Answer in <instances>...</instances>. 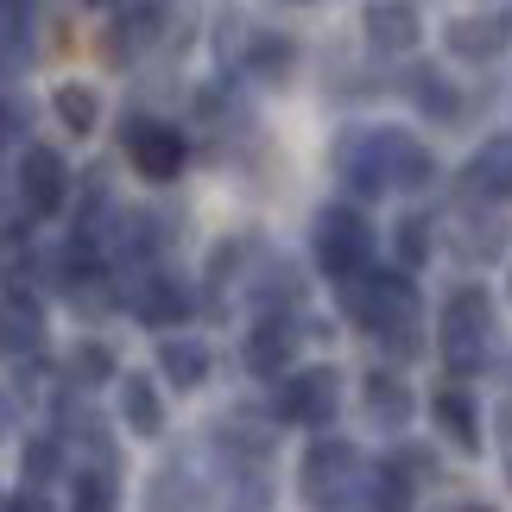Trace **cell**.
Returning <instances> with one entry per match:
<instances>
[{
    "label": "cell",
    "mask_w": 512,
    "mask_h": 512,
    "mask_svg": "<svg viewBox=\"0 0 512 512\" xmlns=\"http://www.w3.org/2000/svg\"><path fill=\"white\" fill-rule=\"evenodd\" d=\"M342 310L386 354H399V361H411V354L424 348V336H418L424 329V298H418V285H411L405 266H380V272H367V279L342 285Z\"/></svg>",
    "instance_id": "obj_1"
},
{
    "label": "cell",
    "mask_w": 512,
    "mask_h": 512,
    "mask_svg": "<svg viewBox=\"0 0 512 512\" xmlns=\"http://www.w3.org/2000/svg\"><path fill=\"white\" fill-rule=\"evenodd\" d=\"M437 348L449 373H481L487 354H494V298L481 285H456L443 298L437 317Z\"/></svg>",
    "instance_id": "obj_2"
},
{
    "label": "cell",
    "mask_w": 512,
    "mask_h": 512,
    "mask_svg": "<svg viewBox=\"0 0 512 512\" xmlns=\"http://www.w3.org/2000/svg\"><path fill=\"white\" fill-rule=\"evenodd\" d=\"M298 487L317 512H342V506H361V487H367V462L348 437H317L304 449V468H298Z\"/></svg>",
    "instance_id": "obj_3"
},
{
    "label": "cell",
    "mask_w": 512,
    "mask_h": 512,
    "mask_svg": "<svg viewBox=\"0 0 512 512\" xmlns=\"http://www.w3.org/2000/svg\"><path fill=\"white\" fill-rule=\"evenodd\" d=\"M310 247H317V266L336 285H354L373 272V228L354 203H329L317 209V228H310Z\"/></svg>",
    "instance_id": "obj_4"
},
{
    "label": "cell",
    "mask_w": 512,
    "mask_h": 512,
    "mask_svg": "<svg viewBox=\"0 0 512 512\" xmlns=\"http://www.w3.org/2000/svg\"><path fill=\"white\" fill-rule=\"evenodd\" d=\"M342 405V373L336 367H298L285 373L279 392H272V424H304V430H323Z\"/></svg>",
    "instance_id": "obj_5"
},
{
    "label": "cell",
    "mask_w": 512,
    "mask_h": 512,
    "mask_svg": "<svg viewBox=\"0 0 512 512\" xmlns=\"http://www.w3.org/2000/svg\"><path fill=\"white\" fill-rule=\"evenodd\" d=\"M121 152L127 165L146 177V184H171L177 171H184L190 146H184V127L177 121H152V114H133V121L121 127Z\"/></svg>",
    "instance_id": "obj_6"
},
{
    "label": "cell",
    "mask_w": 512,
    "mask_h": 512,
    "mask_svg": "<svg viewBox=\"0 0 512 512\" xmlns=\"http://www.w3.org/2000/svg\"><path fill=\"white\" fill-rule=\"evenodd\" d=\"M45 354V310L26 285L0 279V361L7 367H32Z\"/></svg>",
    "instance_id": "obj_7"
},
{
    "label": "cell",
    "mask_w": 512,
    "mask_h": 512,
    "mask_svg": "<svg viewBox=\"0 0 512 512\" xmlns=\"http://www.w3.org/2000/svg\"><path fill=\"white\" fill-rule=\"evenodd\" d=\"M121 298H127V310H133V317H140V323H152V329H177V323L190 317V285L177 279V272H165V266L127 272Z\"/></svg>",
    "instance_id": "obj_8"
},
{
    "label": "cell",
    "mask_w": 512,
    "mask_h": 512,
    "mask_svg": "<svg viewBox=\"0 0 512 512\" xmlns=\"http://www.w3.org/2000/svg\"><path fill=\"white\" fill-rule=\"evenodd\" d=\"M13 184H19L26 215H57V209L70 203V165H64V152H57V146H26Z\"/></svg>",
    "instance_id": "obj_9"
},
{
    "label": "cell",
    "mask_w": 512,
    "mask_h": 512,
    "mask_svg": "<svg viewBox=\"0 0 512 512\" xmlns=\"http://www.w3.org/2000/svg\"><path fill=\"white\" fill-rule=\"evenodd\" d=\"M336 177L348 184V196H386V190H392L380 127H354V133H342V140H336Z\"/></svg>",
    "instance_id": "obj_10"
},
{
    "label": "cell",
    "mask_w": 512,
    "mask_h": 512,
    "mask_svg": "<svg viewBox=\"0 0 512 512\" xmlns=\"http://www.w3.org/2000/svg\"><path fill=\"white\" fill-rule=\"evenodd\" d=\"M298 342H304V329L291 323L285 310H266V317L247 329L241 361H247V373H260V380H285L291 361H298Z\"/></svg>",
    "instance_id": "obj_11"
},
{
    "label": "cell",
    "mask_w": 512,
    "mask_h": 512,
    "mask_svg": "<svg viewBox=\"0 0 512 512\" xmlns=\"http://www.w3.org/2000/svg\"><path fill=\"white\" fill-rule=\"evenodd\" d=\"M165 0H133V7H121L114 13V26L102 32V57L108 64H133L146 45H159L165 38Z\"/></svg>",
    "instance_id": "obj_12"
},
{
    "label": "cell",
    "mask_w": 512,
    "mask_h": 512,
    "mask_svg": "<svg viewBox=\"0 0 512 512\" xmlns=\"http://www.w3.org/2000/svg\"><path fill=\"white\" fill-rule=\"evenodd\" d=\"M443 45L449 57H462V64H494V57L512 45V19L500 13H462L443 26Z\"/></svg>",
    "instance_id": "obj_13"
},
{
    "label": "cell",
    "mask_w": 512,
    "mask_h": 512,
    "mask_svg": "<svg viewBox=\"0 0 512 512\" xmlns=\"http://www.w3.org/2000/svg\"><path fill=\"white\" fill-rule=\"evenodd\" d=\"M418 38H424V26H418V7H411V0H373L367 7V45L380 57H411Z\"/></svg>",
    "instance_id": "obj_14"
},
{
    "label": "cell",
    "mask_w": 512,
    "mask_h": 512,
    "mask_svg": "<svg viewBox=\"0 0 512 512\" xmlns=\"http://www.w3.org/2000/svg\"><path fill=\"white\" fill-rule=\"evenodd\" d=\"M462 196L468 203H512V140H487L462 165Z\"/></svg>",
    "instance_id": "obj_15"
},
{
    "label": "cell",
    "mask_w": 512,
    "mask_h": 512,
    "mask_svg": "<svg viewBox=\"0 0 512 512\" xmlns=\"http://www.w3.org/2000/svg\"><path fill=\"white\" fill-rule=\"evenodd\" d=\"M449 247H456L462 266H494L506 253V222L494 209H468V215L449 222Z\"/></svg>",
    "instance_id": "obj_16"
},
{
    "label": "cell",
    "mask_w": 512,
    "mask_h": 512,
    "mask_svg": "<svg viewBox=\"0 0 512 512\" xmlns=\"http://www.w3.org/2000/svg\"><path fill=\"white\" fill-rule=\"evenodd\" d=\"M380 146H386V171H392V190H430L437 184V159L399 127H380Z\"/></svg>",
    "instance_id": "obj_17"
},
{
    "label": "cell",
    "mask_w": 512,
    "mask_h": 512,
    "mask_svg": "<svg viewBox=\"0 0 512 512\" xmlns=\"http://www.w3.org/2000/svg\"><path fill=\"white\" fill-rule=\"evenodd\" d=\"M152 512H209V481H196L190 462H165L152 475V494H146Z\"/></svg>",
    "instance_id": "obj_18"
},
{
    "label": "cell",
    "mask_w": 512,
    "mask_h": 512,
    "mask_svg": "<svg viewBox=\"0 0 512 512\" xmlns=\"http://www.w3.org/2000/svg\"><path fill=\"white\" fill-rule=\"evenodd\" d=\"M215 449L234 456V462H247V468H260L272 456V424L253 418V411H228V418L215 424Z\"/></svg>",
    "instance_id": "obj_19"
},
{
    "label": "cell",
    "mask_w": 512,
    "mask_h": 512,
    "mask_svg": "<svg viewBox=\"0 0 512 512\" xmlns=\"http://www.w3.org/2000/svg\"><path fill=\"white\" fill-rule=\"evenodd\" d=\"M361 411L380 430H405L411 424V411H418V399H411V386L399 380V373H367V386H361Z\"/></svg>",
    "instance_id": "obj_20"
},
{
    "label": "cell",
    "mask_w": 512,
    "mask_h": 512,
    "mask_svg": "<svg viewBox=\"0 0 512 512\" xmlns=\"http://www.w3.org/2000/svg\"><path fill=\"white\" fill-rule=\"evenodd\" d=\"M241 70L253 83H285V76L298 70V38L291 32H253L247 51H241Z\"/></svg>",
    "instance_id": "obj_21"
},
{
    "label": "cell",
    "mask_w": 512,
    "mask_h": 512,
    "mask_svg": "<svg viewBox=\"0 0 512 512\" xmlns=\"http://www.w3.org/2000/svg\"><path fill=\"white\" fill-rule=\"evenodd\" d=\"M399 89H405V102L418 108L424 121H456V114H462V95H456V83H449L443 70H424L418 64V70L399 76Z\"/></svg>",
    "instance_id": "obj_22"
},
{
    "label": "cell",
    "mask_w": 512,
    "mask_h": 512,
    "mask_svg": "<svg viewBox=\"0 0 512 512\" xmlns=\"http://www.w3.org/2000/svg\"><path fill=\"white\" fill-rule=\"evenodd\" d=\"M121 418L133 437H165V399L152 373H121Z\"/></svg>",
    "instance_id": "obj_23"
},
{
    "label": "cell",
    "mask_w": 512,
    "mask_h": 512,
    "mask_svg": "<svg viewBox=\"0 0 512 512\" xmlns=\"http://www.w3.org/2000/svg\"><path fill=\"white\" fill-rule=\"evenodd\" d=\"M57 424H64V437H76V443H83L89 449V456H114V437H108V418H102V411H95L89 399H83V392H64V399H57Z\"/></svg>",
    "instance_id": "obj_24"
},
{
    "label": "cell",
    "mask_w": 512,
    "mask_h": 512,
    "mask_svg": "<svg viewBox=\"0 0 512 512\" xmlns=\"http://www.w3.org/2000/svg\"><path fill=\"white\" fill-rule=\"evenodd\" d=\"M159 373L177 392H196V386L209 380V348L196 342V336H165L159 342Z\"/></svg>",
    "instance_id": "obj_25"
},
{
    "label": "cell",
    "mask_w": 512,
    "mask_h": 512,
    "mask_svg": "<svg viewBox=\"0 0 512 512\" xmlns=\"http://www.w3.org/2000/svg\"><path fill=\"white\" fill-rule=\"evenodd\" d=\"M430 411H437V424L449 430L456 449H481V411H475V399H468L462 386H443L437 399H430Z\"/></svg>",
    "instance_id": "obj_26"
},
{
    "label": "cell",
    "mask_w": 512,
    "mask_h": 512,
    "mask_svg": "<svg viewBox=\"0 0 512 512\" xmlns=\"http://www.w3.org/2000/svg\"><path fill=\"white\" fill-rule=\"evenodd\" d=\"M51 108H57V121H64L76 140L102 127V95H95L89 83H57V89H51Z\"/></svg>",
    "instance_id": "obj_27"
},
{
    "label": "cell",
    "mask_w": 512,
    "mask_h": 512,
    "mask_svg": "<svg viewBox=\"0 0 512 512\" xmlns=\"http://www.w3.org/2000/svg\"><path fill=\"white\" fill-rule=\"evenodd\" d=\"M354 512H411V475H399L392 462L367 468V487H361V506Z\"/></svg>",
    "instance_id": "obj_28"
},
{
    "label": "cell",
    "mask_w": 512,
    "mask_h": 512,
    "mask_svg": "<svg viewBox=\"0 0 512 512\" xmlns=\"http://www.w3.org/2000/svg\"><path fill=\"white\" fill-rule=\"evenodd\" d=\"M57 475H64V437H26V449H19V481L32 494H45Z\"/></svg>",
    "instance_id": "obj_29"
},
{
    "label": "cell",
    "mask_w": 512,
    "mask_h": 512,
    "mask_svg": "<svg viewBox=\"0 0 512 512\" xmlns=\"http://www.w3.org/2000/svg\"><path fill=\"white\" fill-rule=\"evenodd\" d=\"M253 298H260V317H266V310H279V304H298L304 298L298 266H291L285 253H279V260H266L260 272H253Z\"/></svg>",
    "instance_id": "obj_30"
},
{
    "label": "cell",
    "mask_w": 512,
    "mask_h": 512,
    "mask_svg": "<svg viewBox=\"0 0 512 512\" xmlns=\"http://www.w3.org/2000/svg\"><path fill=\"white\" fill-rule=\"evenodd\" d=\"M121 506V487H114L108 468H76L70 481V512H114Z\"/></svg>",
    "instance_id": "obj_31"
},
{
    "label": "cell",
    "mask_w": 512,
    "mask_h": 512,
    "mask_svg": "<svg viewBox=\"0 0 512 512\" xmlns=\"http://www.w3.org/2000/svg\"><path fill=\"white\" fill-rule=\"evenodd\" d=\"M102 380H121L114 354H108L102 342H76V348H70V386L89 392V386H102Z\"/></svg>",
    "instance_id": "obj_32"
},
{
    "label": "cell",
    "mask_w": 512,
    "mask_h": 512,
    "mask_svg": "<svg viewBox=\"0 0 512 512\" xmlns=\"http://www.w3.org/2000/svg\"><path fill=\"white\" fill-rule=\"evenodd\" d=\"M392 241H399V266H405V272H411V266H424V260H430V247H437V234H430V215H405Z\"/></svg>",
    "instance_id": "obj_33"
},
{
    "label": "cell",
    "mask_w": 512,
    "mask_h": 512,
    "mask_svg": "<svg viewBox=\"0 0 512 512\" xmlns=\"http://www.w3.org/2000/svg\"><path fill=\"white\" fill-rule=\"evenodd\" d=\"M26 121H32V102H19L13 89H0V152H7L19 133H26Z\"/></svg>",
    "instance_id": "obj_34"
},
{
    "label": "cell",
    "mask_w": 512,
    "mask_h": 512,
    "mask_svg": "<svg viewBox=\"0 0 512 512\" xmlns=\"http://www.w3.org/2000/svg\"><path fill=\"white\" fill-rule=\"evenodd\" d=\"M228 512H272V487H266L260 475H247V481L228 494Z\"/></svg>",
    "instance_id": "obj_35"
},
{
    "label": "cell",
    "mask_w": 512,
    "mask_h": 512,
    "mask_svg": "<svg viewBox=\"0 0 512 512\" xmlns=\"http://www.w3.org/2000/svg\"><path fill=\"white\" fill-rule=\"evenodd\" d=\"M392 468H399V475H437V456H430V449H399Z\"/></svg>",
    "instance_id": "obj_36"
},
{
    "label": "cell",
    "mask_w": 512,
    "mask_h": 512,
    "mask_svg": "<svg viewBox=\"0 0 512 512\" xmlns=\"http://www.w3.org/2000/svg\"><path fill=\"white\" fill-rule=\"evenodd\" d=\"M0 512H57V506H51L45 494H32V487H19V494H13L7 506H0Z\"/></svg>",
    "instance_id": "obj_37"
},
{
    "label": "cell",
    "mask_w": 512,
    "mask_h": 512,
    "mask_svg": "<svg viewBox=\"0 0 512 512\" xmlns=\"http://www.w3.org/2000/svg\"><path fill=\"white\" fill-rule=\"evenodd\" d=\"M7 430H13V399L0 392V437H7Z\"/></svg>",
    "instance_id": "obj_38"
},
{
    "label": "cell",
    "mask_w": 512,
    "mask_h": 512,
    "mask_svg": "<svg viewBox=\"0 0 512 512\" xmlns=\"http://www.w3.org/2000/svg\"><path fill=\"white\" fill-rule=\"evenodd\" d=\"M95 7H114V13H121V7H133V0H95Z\"/></svg>",
    "instance_id": "obj_39"
},
{
    "label": "cell",
    "mask_w": 512,
    "mask_h": 512,
    "mask_svg": "<svg viewBox=\"0 0 512 512\" xmlns=\"http://www.w3.org/2000/svg\"><path fill=\"white\" fill-rule=\"evenodd\" d=\"M462 512H494V506H462Z\"/></svg>",
    "instance_id": "obj_40"
},
{
    "label": "cell",
    "mask_w": 512,
    "mask_h": 512,
    "mask_svg": "<svg viewBox=\"0 0 512 512\" xmlns=\"http://www.w3.org/2000/svg\"><path fill=\"white\" fill-rule=\"evenodd\" d=\"M298 7H310V0H298Z\"/></svg>",
    "instance_id": "obj_41"
}]
</instances>
